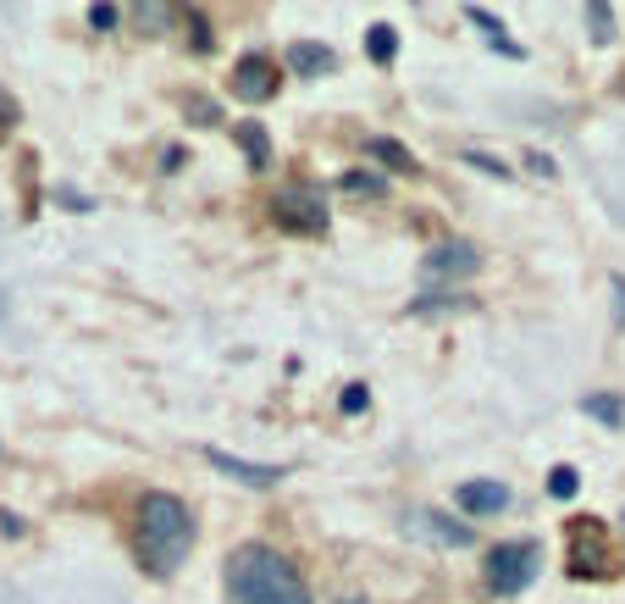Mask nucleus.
I'll use <instances>...</instances> for the list:
<instances>
[{
	"label": "nucleus",
	"mask_w": 625,
	"mask_h": 604,
	"mask_svg": "<svg viewBox=\"0 0 625 604\" xmlns=\"http://www.w3.org/2000/svg\"><path fill=\"white\" fill-rule=\"evenodd\" d=\"M133 555L150 577H172L194 555V510L177 499V493H161L150 488L139 504H133Z\"/></svg>",
	"instance_id": "1"
},
{
	"label": "nucleus",
	"mask_w": 625,
	"mask_h": 604,
	"mask_svg": "<svg viewBox=\"0 0 625 604\" xmlns=\"http://www.w3.org/2000/svg\"><path fill=\"white\" fill-rule=\"evenodd\" d=\"M227 604H316L299 566L272 544H238L227 555Z\"/></svg>",
	"instance_id": "2"
},
{
	"label": "nucleus",
	"mask_w": 625,
	"mask_h": 604,
	"mask_svg": "<svg viewBox=\"0 0 625 604\" xmlns=\"http://www.w3.org/2000/svg\"><path fill=\"white\" fill-rule=\"evenodd\" d=\"M565 571L576 582H603L614 571L603 515H570V527H565Z\"/></svg>",
	"instance_id": "3"
},
{
	"label": "nucleus",
	"mask_w": 625,
	"mask_h": 604,
	"mask_svg": "<svg viewBox=\"0 0 625 604\" xmlns=\"http://www.w3.org/2000/svg\"><path fill=\"white\" fill-rule=\"evenodd\" d=\"M531 577H538V544H531V538H509V544H493V549L482 555V582H487V593H498V599L526 593Z\"/></svg>",
	"instance_id": "4"
},
{
	"label": "nucleus",
	"mask_w": 625,
	"mask_h": 604,
	"mask_svg": "<svg viewBox=\"0 0 625 604\" xmlns=\"http://www.w3.org/2000/svg\"><path fill=\"white\" fill-rule=\"evenodd\" d=\"M272 217H278V228H288V233H327V200L316 195V189H305V184H288V189H278L272 195Z\"/></svg>",
	"instance_id": "5"
},
{
	"label": "nucleus",
	"mask_w": 625,
	"mask_h": 604,
	"mask_svg": "<svg viewBox=\"0 0 625 604\" xmlns=\"http://www.w3.org/2000/svg\"><path fill=\"white\" fill-rule=\"evenodd\" d=\"M482 267V249L471 239H437L426 255H421V278L426 283H460Z\"/></svg>",
	"instance_id": "6"
},
{
	"label": "nucleus",
	"mask_w": 625,
	"mask_h": 604,
	"mask_svg": "<svg viewBox=\"0 0 625 604\" xmlns=\"http://www.w3.org/2000/svg\"><path fill=\"white\" fill-rule=\"evenodd\" d=\"M278 61L272 56H260V50H249V56H238V67H233V95L238 101H249V106H260V101H272L278 95Z\"/></svg>",
	"instance_id": "7"
},
{
	"label": "nucleus",
	"mask_w": 625,
	"mask_h": 604,
	"mask_svg": "<svg viewBox=\"0 0 625 604\" xmlns=\"http://www.w3.org/2000/svg\"><path fill=\"white\" fill-rule=\"evenodd\" d=\"M410 533L437 544V549H471L476 544V527L460 522V515H443V510H410Z\"/></svg>",
	"instance_id": "8"
},
{
	"label": "nucleus",
	"mask_w": 625,
	"mask_h": 604,
	"mask_svg": "<svg viewBox=\"0 0 625 604\" xmlns=\"http://www.w3.org/2000/svg\"><path fill=\"white\" fill-rule=\"evenodd\" d=\"M205 461L222 472V477H233V483H244V488H272V483H283L288 477V466H278V461H238V455H227V450H205Z\"/></svg>",
	"instance_id": "9"
},
{
	"label": "nucleus",
	"mask_w": 625,
	"mask_h": 604,
	"mask_svg": "<svg viewBox=\"0 0 625 604\" xmlns=\"http://www.w3.org/2000/svg\"><path fill=\"white\" fill-rule=\"evenodd\" d=\"M455 504H460L465 515H498V510H509V488L493 483V477H482V483H460V488H455Z\"/></svg>",
	"instance_id": "10"
},
{
	"label": "nucleus",
	"mask_w": 625,
	"mask_h": 604,
	"mask_svg": "<svg viewBox=\"0 0 625 604\" xmlns=\"http://www.w3.org/2000/svg\"><path fill=\"white\" fill-rule=\"evenodd\" d=\"M288 67H294L299 78H332V72H338V50L321 45V39H294V45H288Z\"/></svg>",
	"instance_id": "11"
},
{
	"label": "nucleus",
	"mask_w": 625,
	"mask_h": 604,
	"mask_svg": "<svg viewBox=\"0 0 625 604\" xmlns=\"http://www.w3.org/2000/svg\"><path fill=\"white\" fill-rule=\"evenodd\" d=\"M465 18H471V28H476V34H482V39H487L498 56H509V61H526V45H515V39H509V28H504V23H498L487 7H465Z\"/></svg>",
	"instance_id": "12"
},
{
	"label": "nucleus",
	"mask_w": 625,
	"mask_h": 604,
	"mask_svg": "<svg viewBox=\"0 0 625 604\" xmlns=\"http://www.w3.org/2000/svg\"><path fill=\"white\" fill-rule=\"evenodd\" d=\"M366 155H372V161H382L388 172H404V178H415V172H421L415 150H410V144H399V139H382V133H377V139H366Z\"/></svg>",
	"instance_id": "13"
},
{
	"label": "nucleus",
	"mask_w": 625,
	"mask_h": 604,
	"mask_svg": "<svg viewBox=\"0 0 625 604\" xmlns=\"http://www.w3.org/2000/svg\"><path fill=\"white\" fill-rule=\"evenodd\" d=\"M233 133H238V150H244L249 166H266V161H272V139H266L260 123H233Z\"/></svg>",
	"instance_id": "14"
},
{
	"label": "nucleus",
	"mask_w": 625,
	"mask_h": 604,
	"mask_svg": "<svg viewBox=\"0 0 625 604\" xmlns=\"http://www.w3.org/2000/svg\"><path fill=\"white\" fill-rule=\"evenodd\" d=\"M455 311H476L471 294H421L410 300V316H455Z\"/></svg>",
	"instance_id": "15"
},
{
	"label": "nucleus",
	"mask_w": 625,
	"mask_h": 604,
	"mask_svg": "<svg viewBox=\"0 0 625 604\" xmlns=\"http://www.w3.org/2000/svg\"><path fill=\"white\" fill-rule=\"evenodd\" d=\"M581 410H587L592 421H603L609 433L625 421V399H620V394H587V399H581Z\"/></svg>",
	"instance_id": "16"
},
{
	"label": "nucleus",
	"mask_w": 625,
	"mask_h": 604,
	"mask_svg": "<svg viewBox=\"0 0 625 604\" xmlns=\"http://www.w3.org/2000/svg\"><path fill=\"white\" fill-rule=\"evenodd\" d=\"M366 56H372L377 67H388V61L399 56V34H393L388 23H372V28H366Z\"/></svg>",
	"instance_id": "17"
},
{
	"label": "nucleus",
	"mask_w": 625,
	"mask_h": 604,
	"mask_svg": "<svg viewBox=\"0 0 625 604\" xmlns=\"http://www.w3.org/2000/svg\"><path fill=\"white\" fill-rule=\"evenodd\" d=\"M184 112H189L194 128H216V123H222V106L205 101V95H184Z\"/></svg>",
	"instance_id": "18"
},
{
	"label": "nucleus",
	"mask_w": 625,
	"mask_h": 604,
	"mask_svg": "<svg viewBox=\"0 0 625 604\" xmlns=\"http://www.w3.org/2000/svg\"><path fill=\"white\" fill-rule=\"evenodd\" d=\"M587 28H592V45H609L614 39V12L603 7V0H592V7H587Z\"/></svg>",
	"instance_id": "19"
},
{
	"label": "nucleus",
	"mask_w": 625,
	"mask_h": 604,
	"mask_svg": "<svg viewBox=\"0 0 625 604\" xmlns=\"http://www.w3.org/2000/svg\"><path fill=\"white\" fill-rule=\"evenodd\" d=\"M338 189H343V195H382L388 184L377 178V172H343V178H338Z\"/></svg>",
	"instance_id": "20"
},
{
	"label": "nucleus",
	"mask_w": 625,
	"mask_h": 604,
	"mask_svg": "<svg viewBox=\"0 0 625 604\" xmlns=\"http://www.w3.org/2000/svg\"><path fill=\"white\" fill-rule=\"evenodd\" d=\"M465 166L487 172V178H498V184H509V178H515V166H504V161H498V155H487V150H465Z\"/></svg>",
	"instance_id": "21"
},
{
	"label": "nucleus",
	"mask_w": 625,
	"mask_h": 604,
	"mask_svg": "<svg viewBox=\"0 0 625 604\" xmlns=\"http://www.w3.org/2000/svg\"><path fill=\"white\" fill-rule=\"evenodd\" d=\"M549 493H554V499H576V493H581V472H576V466H554V472H549Z\"/></svg>",
	"instance_id": "22"
},
{
	"label": "nucleus",
	"mask_w": 625,
	"mask_h": 604,
	"mask_svg": "<svg viewBox=\"0 0 625 604\" xmlns=\"http://www.w3.org/2000/svg\"><path fill=\"white\" fill-rule=\"evenodd\" d=\"M338 405H343V416H366V405H372L366 383H349V388L338 394Z\"/></svg>",
	"instance_id": "23"
},
{
	"label": "nucleus",
	"mask_w": 625,
	"mask_h": 604,
	"mask_svg": "<svg viewBox=\"0 0 625 604\" xmlns=\"http://www.w3.org/2000/svg\"><path fill=\"white\" fill-rule=\"evenodd\" d=\"M122 23V12L117 7H89V28H101V34H111Z\"/></svg>",
	"instance_id": "24"
},
{
	"label": "nucleus",
	"mask_w": 625,
	"mask_h": 604,
	"mask_svg": "<svg viewBox=\"0 0 625 604\" xmlns=\"http://www.w3.org/2000/svg\"><path fill=\"white\" fill-rule=\"evenodd\" d=\"M56 206H67V211H95V200H89V195H78L72 184H61V189H56Z\"/></svg>",
	"instance_id": "25"
},
{
	"label": "nucleus",
	"mask_w": 625,
	"mask_h": 604,
	"mask_svg": "<svg viewBox=\"0 0 625 604\" xmlns=\"http://www.w3.org/2000/svg\"><path fill=\"white\" fill-rule=\"evenodd\" d=\"M526 166L538 172V178H559V166H554V155H543V150H526Z\"/></svg>",
	"instance_id": "26"
},
{
	"label": "nucleus",
	"mask_w": 625,
	"mask_h": 604,
	"mask_svg": "<svg viewBox=\"0 0 625 604\" xmlns=\"http://www.w3.org/2000/svg\"><path fill=\"white\" fill-rule=\"evenodd\" d=\"M17 117H23V112H17V101H12L7 90H0V133H12V128H17Z\"/></svg>",
	"instance_id": "27"
},
{
	"label": "nucleus",
	"mask_w": 625,
	"mask_h": 604,
	"mask_svg": "<svg viewBox=\"0 0 625 604\" xmlns=\"http://www.w3.org/2000/svg\"><path fill=\"white\" fill-rule=\"evenodd\" d=\"M166 18H172L166 7H133V23H144V28H161Z\"/></svg>",
	"instance_id": "28"
},
{
	"label": "nucleus",
	"mask_w": 625,
	"mask_h": 604,
	"mask_svg": "<svg viewBox=\"0 0 625 604\" xmlns=\"http://www.w3.org/2000/svg\"><path fill=\"white\" fill-rule=\"evenodd\" d=\"M189 18V28H194V50H211V28H205V18L200 12H184Z\"/></svg>",
	"instance_id": "29"
},
{
	"label": "nucleus",
	"mask_w": 625,
	"mask_h": 604,
	"mask_svg": "<svg viewBox=\"0 0 625 604\" xmlns=\"http://www.w3.org/2000/svg\"><path fill=\"white\" fill-rule=\"evenodd\" d=\"M0 533H7V538H23V515H17V510H0Z\"/></svg>",
	"instance_id": "30"
},
{
	"label": "nucleus",
	"mask_w": 625,
	"mask_h": 604,
	"mask_svg": "<svg viewBox=\"0 0 625 604\" xmlns=\"http://www.w3.org/2000/svg\"><path fill=\"white\" fill-rule=\"evenodd\" d=\"M614 300H620V311H614V327H625V278L614 272Z\"/></svg>",
	"instance_id": "31"
},
{
	"label": "nucleus",
	"mask_w": 625,
	"mask_h": 604,
	"mask_svg": "<svg viewBox=\"0 0 625 604\" xmlns=\"http://www.w3.org/2000/svg\"><path fill=\"white\" fill-rule=\"evenodd\" d=\"M184 161H189V150H166V155H161V172H177Z\"/></svg>",
	"instance_id": "32"
},
{
	"label": "nucleus",
	"mask_w": 625,
	"mask_h": 604,
	"mask_svg": "<svg viewBox=\"0 0 625 604\" xmlns=\"http://www.w3.org/2000/svg\"><path fill=\"white\" fill-rule=\"evenodd\" d=\"M338 604H366V599H349V593H338Z\"/></svg>",
	"instance_id": "33"
},
{
	"label": "nucleus",
	"mask_w": 625,
	"mask_h": 604,
	"mask_svg": "<svg viewBox=\"0 0 625 604\" xmlns=\"http://www.w3.org/2000/svg\"><path fill=\"white\" fill-rule=\"evenodd\" d=\"M620 527H625V515H620Z\"/></svg>",
	"instance_id": "34"
}]
</instances>
